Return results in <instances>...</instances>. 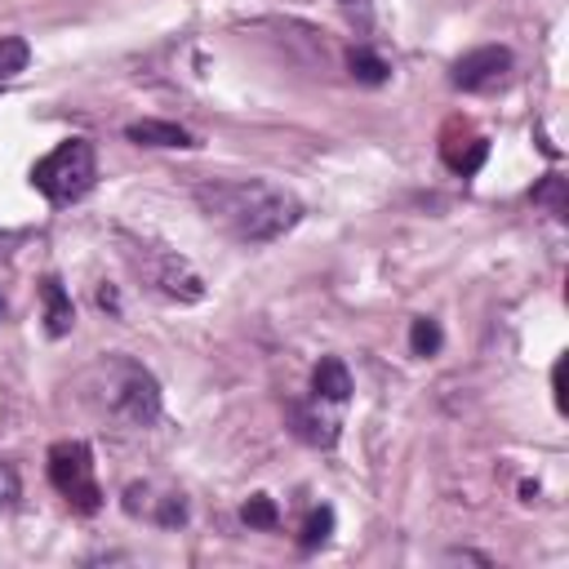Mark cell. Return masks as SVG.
Masks as SVG:
<instances>
[{
	"instance_id": "cell-10",
	"label": "cell",
	"mask_w": 569,
	"mask_h": 569,
	"mask_svg": "<svg viewBox=\"0 0 569 569\" xmlns=\"http://www.w3.org/2000/svg\"><path fill=\"white\" fill-rule=\"evenodd\" d=\"M311 396L320 405H347L351 400V373L338 356H320V365L311 369Z\"/></svg>"
},
{
	"instance_id": "cell-14",
	"label": "cell",
	"mask_w": 569,
	"mask_h": 569,
	"mask_svg": "<svg viewBox=\"0 0 569 569\" xmlns=\"http://www.w3.org/2000/svg\"><path fill=\"white\" fill-rule=\"evenodd\" d=\"M347 67H351V76H356L360 84H382V80L391 76V67H387L373 49H365V44H356V49L347 53Z\"/></svg>"
},
{
	"instance_id": "cell-9",
	"label": "cell",
	"mask_w": 569,
	"mask_h": 569,
	"mask_svg": "<svg viewBox=\"0 0 569 569\" xmlns=\"http://www.w3.org/2000/svg\"><path fill=\"white\" fill-rule=\"evenodd\" d=\"M284 422H289V431H293L302 445H316V449L338 445V427H342L333 413H320V400H316V396H311V405L289 400V405H284Z\"/></svg>"
},
{
	"instance_id": "cell-2",
	"label": "cell",
	"mask_w": 569,
	"mask_h": 569,
	"mask_svg": "<svg viewBox=\"0 0 569 569\" xmlns=\"http://www.w3.org/2000/svg\"><path fill=\"white\" fill-rule=\"evenodd\" d=\"M89 387L102 413L116 418L120 427H151L160 418V382L133 356H107L89 373Z\"/></svg>"
},
{
	"instance_id": "cell-16",
	"label": "cell",
	"mask_w": 569,
	"mask_h": 569,
	"mask_svg": "<svg viewBox=\"0 0 569 569\" xmlns=\"http://www.w3.org/2000/svg\"><path fill=\"white\" fill-rule=\"evenodd\" d=\"M440 325L431 320V316H413V325H409V351L413 356H436L440 351Z\"/></svg>"
},
{
	"instance_id": "cell-5",
	"label": "cell",
	"mask_w": 569,
	"mask_h": 569,
	"mask_svg": "<svg viewBox=\"0 0 569 569\" xmlns=\"http://www.w3.org/2000/svg\"><path fill=\"white\" fill-rule=\"evenodd\" d=\"M49 485L80 516H93L102 507V489L93 480V449L84 440H58V445H49Z\"/></svg>"
},
{
	"instance_id": "cell-20",
	"label": "cell",
	"mask_w": 569,
	"mask_h": 569,
	"mask_svg": "<svg viewBox=\"0 0 569 569\" xmlns=\"http://www.w3.org/2000/svg\"><path fill=\"white\" fill-rule=\"evenodd\" d=\"M551 391H556V409L565 413V360H556V369H551Z\"/></svg>"
},
{
	"instance_id": "cell-19",
	"label": "cell",
	"mask_w": 569,
	"mask_h": 569,
	"mask_svg": "<svg viewBox=\"0 0 569 569\" xmlns=\"http://www.w3.org/2000/svg\"><path fill=\"white\" fill-rule=\"evenodd\" d=\"M98 307L111 311V316H120V293H116L111 284H98Z\"/></svg>"
},
{
	"instance_id": "cell-18",
	"label": "cell",
	"mask_w": 569,
	"mask_h": 569,
	"mask_svg": "<svg viewBox=\"0 0 569 569\" xmlns=\"http://www.w3.org/2000/svg\"><path fill=\"white\" fill-rule=\"evenodd\" d=\"M240 520H244L249 529H276V525H280V511H276V502H271L267 493H253V498L240 507Z\"/></svg>"
},
{
	"instance_id": "cell-6",
	"label": "cell",
	"mask_w": 569,
	"mask_h": 569,
	"mask_svg": "<svg viewBox=\"0 0 569 569\" xmlns=\"http://www.w3.org/2000/svg\"><path fill=\"white\" fill-rule=\"evenodd\" d=\"M507 71H511V49L507 44H480V49H471L453 62L449 80H453V89L480 93V89H493Z\"/></svg>"
},
{
	"instance_id": "cell-8",
	"label": "cell",
	"mask_w": 569,
	"mask_h": 569,
	"mask_svg": "<svg viewBox=\"0 0 569 569\" xmlns=\"http://www.w3.org/2000/svg\"><path fill=\"white\" fill-rule=\"evenodd\" d=\"M440 160H445L453 173L471 178V173L489 160V138H480V133H471L467 124L453 120V124L440 133Z\"/></svg>"
},
{
	"instance_id": "cell-21",
	"label": "cell",
	"mask_w": 569,
	"mask_h": 569,
	"mask_svg": "<svg viewBox=\"0 0 569 569\" xmlns=\"http://www.w3.org/2000/svg\"><path fill=\"white\" fill-rule=\"evenodd\" d=\"M0 311H4V302H0Z\"/></svg>"
},
{
	"instance_id": "cell-17",
	"label": "cell",
	"mask_w": 569,
	"mask_h": 569,
	"mask_svg": "<svg viewBox=\"0 0 569 569\" xmlns=\"http://www.w3.org/2000/svg\"><path fill=\"white\" fill-rule=\"evenodd\" d=\"M27 62H31V44L22 36H0V80L27 71Z\"/></svg>"
},
{
	"instance_id": "cell-7",
	"label": "cell",
	"mask_w": 569,
	"mask_h": 569,
	"mask_svg": "<svg viewBox=\"0 0 569 569\" xmlns=\"http://www.w3.org/2000/svg\"><path fill=\"white\" fill-rule=\"evenodd\" d=\"M124 511H129V516H142V520H151V525H160V529L187 525V502H182V493H151L147 485H129V489H124Z\"/></svg>"
},
{
	"instance_id": "cell-3",
	"label": "cell",
	"mask_w": 569,
	"mask_h": 569,
	"mask_svg": "<svg viewBox=\"0 0 569 569\" xmlns=\"http://www.w3.org/2000/svg\"><path fill=\"white\" fill-rule=\"evenodd\" d=\"M93 182H98V151L89 138H67L31 164V187L49 204H76L93 191Z\"/></svg>"
},
{
	"instance_id": "cell-15",
	"label": "cell",
	"mask_w": 569,
	"mask_h": 569,
	"mask_svg": "<svg viewBox=\"0 0 569 569\" xmlns=\"http://www.w3.org/2000/svg\"><path fill=\"white\" fill-rule=\"evenodd\" d=\"M329 533H333V507H311L307 511V520H302V529H298V542L307 547V551H316V547H325L329 542Z\"/></svg>"
},
{
	"instance_id": "cell-13",
	"label": "cell",
	"mask_w": 569,
	"mask_h": 569,
	"mask_svg": "<svg viewBox=\"0 0 569 569\" xmlns=\"http://www.w3.org/2000/svg\"><path fill=\"white\" fill-rule=\"evenodd\" d=\"M529 200L542 204V209H551V218H569V182H565L560 173H547V178L529 191Z\"/></svg>"
},
{
	"instance_id": "cell-1",
	"label": "cell",
	"mask_w": 569,
	"mask_h": 569,
	"mask_svg": "<svg viewBox=\"0 0 569 569\" xmlns=\"http://www.w3.org/2000/svg\"><path fill=\"white\" fill-rule=\"evenodd\" d=\"M200 213L222 227L236 244H271L284 231L298 227L302 204L289 187H276L267 178H213L196 187Z\"/></svg>"
},
{
	"instance_id": "cell-4",
	"label": "cell",
	"mask_w": 569,
	"mask_h": 569,
	"mask_svg": "<svg viewBox=\"0 0 569 569\" xmlns=\"http://www.w3.org/2000/svg\"><path fill=\"white\" fill-rule=\"evenodd\" d=\"M120 244H129V249H124L129 267H133L151 289H160L164 298H173V302H200V298H204V280L187 267V258H178V253H169V249H156V244H138V240H129L124 231H120Z\"/></svg>"
},
{
	"instance_id": "cell-11",
	"label": "cell",
	"mask_w": 569,
	"mask_h": 569,
	"mask_svg": "<svg viewBox=\"0 0 569 569\" xmlns=\"http://www.w3.org/2000/svg\"><path fill=\"white\" fill-rule=\"evenodd\" d=\"M40 298H44V333H49V338L71 333V325H76V307H71V293L62 289L58 276H44V280H40Z\"/></svg>"
},
{
	"instance_id": "cell-12",
	"label": "cell",
	"mask_w": 569,
	"mask_h": 569,
	"mask_svg": "<svg viewBox=\"0 0 569 569\" xmlns=\"http://www.w3.org/2000/svg\"><path fill=\"white\" fill-rule=\"evenodd\" d=\"M124 138L138 147H196V138L173 120H133L124 124Z\"/></svg>"
}]
</instances>
